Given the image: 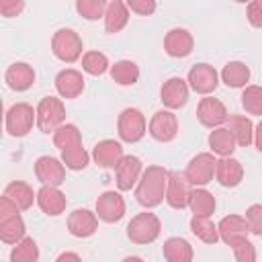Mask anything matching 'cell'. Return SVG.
<instances>
[{"label":"cell","mask_w":262,"mask_h":262,"mask_svg":"<svg viewBox=\"0 0 262 262\" xmlns=\"http://www.w3.org/2000/svg\"><path fill=\"white\" fill-rule=\"evenodd\" d=\"M168 178H170V170H166L164 166H147L135 188L137 203L145 209H154L162 205V201L166 199Z\"/></svg>","instance_id":"6da1fadb"},{"label":"cell","mask_w":262,"mask_h":262,"mask_svg":"<svg viewBox=\"0 0 262 262\" xmlns=\"http://www.w3.org/2000/svg\"><path fill=\"white\" fill-rule=\"evenodd\" d=\"M18 211L20 209L8 196L2 194V199H0V239L4 244H12L14 246L27 233L25 221H23Z\"/></svg>","instance_id":"7a4b0ae2"},{"label":"cell","mask_w":262,"mask_h":262,"mask_svg":"<svg viewBox=\"0 0 262 262\" xmlns=\"http://www.w3.org/2000/svg\"><path fill=\"white\" fill-rule=\"evenodd\" d=\"M160 231H162V223H160L158 215L147 213V211L137 213L127 225V237L131 244H137V246L156 242L160 237Z\"/></svg>","instance_id":"3957f363"},{"label":"cell","mask_w":262,"mask_h":262,"mask_svg":"<svg viewBox=\"0 0 262 262\" xmlns=\"http://www.w3.org/2000/svg\"><path fill=\"white\" fill-rule=\"evenodd\" d=\"M82 39L74 29H57L51 37V51L63 63H74L82 55Z\"/></svg>","instance_id":"277c9868"},{"label":"cell","mask_w":262,"mask_h":262,"mask_svg":"<svg viewBox=\"0 0 262 262\" xmlns=\"http://www.w3.org/2000/svg\"><path fill=\"white\" fill-rule=\"evenodd\" d=\"M6 131L10 137H25L37 125V111L27 102H16L6 111Z\"/></svg>","instance_id":"5b68a950"},{"label":"cell","mask_w":262,"mask_h":262,"mask_svg":"<svg viewBox=\"0 0 262 262\" xmlns=\"http://www.w3.org/2000/svg\"><path fill=\"white\" fill-rule=\"evenodd\" d=\"M147 131V125H145V117L139 108H123L119 119H117V133L121 137V141L125 143H137L143 139Z\"/></svg>","instance_id":"8992f818"},{"label":"cell","mask_w":262,"mask_h":262,"mask_svg":"<svg viewBox=\"0 0 262 262\" xmlns=\"http://www.w3.org/2000/svg\"><path fill=\"white\" fill-rule=\"evenodd\" d=\"M37 127L43 133H53L66 121V106L55 96H45L37 104Z\"/></svg>","instance_id":"52a82bcc"},{"label":"cell","mask_w":262,"mask_h":262,"mask_svg":"<svg viewBox=\"0 0 262 262\" xmlns=\"http://www.w3.org/2000/svg\"><path fill=\"white\" fill-rule=\"evenodd\" d=\"M215 170H217V160H215V156L209 154V151H203V154H196V156L188 162L184 174H186V178H188V182H190L192 186H205V184H209V182L213 180Z\"/></svg>","instance_id":"ba28073f"},{"label":"cell","mask_w":262,"mask_h":262,"mask_svg":"<svg viewBox=\"0 0 262 262\" xmlns=\"http://www.w3.org/2000/svg\"><path fill=\"white\" fill-rule=\"evenodd\" d=\"M149 135L160 141V143H168L172 139H176L178 135V119L170 108L164 111H156L154 117L149 119V127H147Z\"/></svg>","instance_id":"9c48e42d"},{"label":"cell","mask_w":262,"mask_h":262,"mask_svg":"<svg viewBox=\"0 0 262 262\" xmlns=\"http://www.w3.org/2000/svg\"><path fill=\"white\" fill-rule=\"evenodd\" d=\"M227 117H229L227 108L219 98H213L207 94H205V98H201V102L196 106V119L203 127H209V129L221 127L223 123H227Z\"/></svg>","instance_id":"30bf717a"},{"label":"cell","mask_w":262,"mask_h":262,"mask_svg":"<svg viewBox=\"0 0 262 262\" xmlns=\"http://www.w3.org/2000/svg\"><path fill=\"white\" fill-rule=\"evenodd\" d=\"M35 176L41 184L61 186L66 182V164L51 156H41L35 160Z\"/></svg>","instance_id":"8fae6325"},{"label":"cell","mask_w":262,"mask_h":262,"mask_svg":"<svg viewBox=\"0 0 262 262\" xmlns=\"http://www.w3.org/2000/svg\"><path fill=\"white\" fill-rule=\"evenodd\" d=\"M96 215L104 223H117L125 217V199L121 192L115 190H104L96 199Z\"/></svg>","instance_id":"7c38bea8"},{"label":"cell","mask_w":262,"mask_h":262,"mask_svg":"<svg viewBox=\"0 0 262 262\" xmlns=\"http://www.w3.org/2000/svg\"><path fill=\"white\" fill-rule=\"evenodd\" d=\"M186 82L196 94H211L219 84V74L209 63H194L188 70Z\"/></svg>","instance_id":"4fadbf2b"},{"label":"cell","mask_w":262,"mask_h":262,"mask_svg":"<svg viewBox=\"0 0 262 262\" xmlns=\"http://www.w3.org/2000/svg\"><path fill=\"white\" fill-rule=\"evenodd\" d=\"M160 100L170 111L182 108L186 104V100H188V82L178 78V76L168 78L160 88Z\"/></svg>","instance_id":"5bb4252c"},{"label":"cell","mask_w":262,"mask_h":262,"mask_svg":"<svg viewBox=\"0 0 262 262\" xmlns=\"http://www.w3.org/2000/svg\"><path fill=\"white\" fill-rule=\"evenodd\" d=\"M217 229H219L221 242L227 244V246H231V248L237 246L239 242L248 239V233H250L248 221L242 215H227V217H223L217 223Z\"/></svg>","instance_id":"9a60e30c"},{"label":"cell","mask_w":262,"mask_h":262,"mask_svg":"<svg viewBox=\"0 0 262 262\" xmlns=\"http://www.w3.org/2000/svg\"><path fill=\"white\" fill-rule=\"evenodd\" d=\"M192 184L188 182L186 174L180 172H170L168 178V188H166V203L172 209H184L188 207V199H190V188Z\"/></svg>","instance_id":"2e32d148"},{"label":"cell","mask_w":262,"mask_h":262,"mask_svg":"<svg viewBox=\"0 0 262 262\" xmlns=\"http://www.w3.org/2000/svg\"><path fill=\"white\" fill-rule=\"evenodd\" d=\"M192 47H194V39L192 35L186 31V29H170L164 37V51L170 55V57H188L192 53Z\"/></svg>","instance_id":"e0dca14e"},{"label":"cell","mask_w":262,"mask_h":262,"mask_svg":"<svg viewBox=\"0 0 262 262\" xmlns=\"http://www.w3.org/2000/svg\"><path fill=\"white\" fill-rule=\"evenodd\" d=\"M115 172H117V188L119 190H131L143 174V164L137 156H123V160L119 162Z\"/></svg>","instance_id":"ac0fdd59"},{"label":"cell","mask_w":262,"mask_h":262,"mask_svg":"<svg viewBox=\"0 0 262 262\" xmlns=\"http://www.w3.org/2000/svg\"><path fill=\"white\" fill-rule=\"evenodd\" d=\"M37 205L39 209L49 215V217H57L66 211L68 207V199L66 194L59 190V186H49V184H43L39 190H37Z\"/></svg>","instance_id":"d6986e66"},{"label":"cell","mask_w":262,"mask_h":262,"mask_svg":"<svg viewBox=\"0 0 262 262\" xmlns=\"http://www.w3.org/2000/svg\"><path fill=\"white\" fill-rule=\"evenodd\" d=\"M98 229V215L88 209H76L68 215V231L74 237H90Z\"/></svg>","instance_id":"ffe728a7"},{"label":"cell","mask_w":262,"mask_h":262,"mask_svg":"<svg viewBox=\"0 0 262 262\" xmlns=\"http://www.w3.org/2000/svg\"><path fill=\"white\" fill-rule=\"evenodd\" d=\"M123 145L115 139H102L94 145L92 149V160L96 162L98 168H117L119 162L123 160Z\"/></svg>","instance_id":"44dd1931"},{"label":"cell","mask_w":262,"mask_h":262,"mask_svg":"<svg viewBox=\"0 0 262 262\" xmlns=\"http://www.w3.org/2000/svg\"><path fill=\"white\" fill-rule=\"evenodd\" d=\"M4 80H6L10 90L25 92L35 84V70H33V66H29L25 61H14L12 66H8Z\"/></svg>","instance_id":"7402d4cb"},{"label":"cell","mask_w":262,"mask_h":262,"mask_svg":"<svg viewBox=\"0 0 262 262\" xmlns=\"http://www.w3.org/2000/svg\"><path fill=\"white\" fill-rule=\"evenodd\" d=\"M215 178L225 188L237 186L242 182V178H244V166H242V162L235 160V158H231V156H223L221 160H217Z\"/></svg>","instance_id":"603a6c76"},{"label":"cell","mask_w":262,"mask_h":262,"mask_svg":"<svg viewBox=\"0 0 262 262\" xmlns=\"http://www.w3.org/2000/svg\"><path fill=\"white\" fill-rule=\"evenodd\" d=\"M55 90L61 98H78L84 90V76L78 70H61L55 76Z\"/></svg>","instance_id":"cb8c5ba5"},{"label":"cell","mask_w":262,"mask_h":262,"mask_svg":"<svg viewBox=\"0 0 262 262\" xmlns=\"http://www.w3.org/2000/svg\"><path fill=\"white\" fill-rule=\"evenodd\" d=\"M129 23V6L123 0H111L104 12V29L106 33H119Z\"/></svg>","instance_id":"d4e9b609"},{"label":"cell","mask_w":262,"mask_h":262,"mask_svg":"<svg viewBox=\"0 0 262 262\" xmlns=\"http://www.w3.org/2000/svg\"><path fill=\"white\" fill-rule=\"evenodd\" d=\"M4 196H8L20 211H27L33 207V203H37V192H33V188L23 180H12L6 184Z\"/></svg>","instance_id":"484cf974"},{"label":"cell","mask_w":262,"mask_h":262,"mask_svg":"<svg viewBox=\"0 0 262 262\" xmlns=\"http://www.w3.org/2000/svg\"><path fill=\"white\" fill-rule=\"evenodd\" d=\"M221 82L227 88H246L250 82V68L244 61H229L221 70Z\"/></svg>","instance_id":"4316f807"},{"label":"cell","mask_w":262,"mask_h":262,"mask_svg":"<svg viewBox=\"0 0 262 262\" xmlns=\"http://www.w3.org/2000/svg\"><path fill=\"white\" fill-rule=\"evenodd\" d=\"M227 129L233 133L237 145L248 147L254 143V123L244 115H229L227 117Z\"/></svg>","instance_id":"83f0119b"},{"label":"cell","mask_w":262,"mask_h":262,"mask_svg":"<svg viewBox=\"0 0 262 262\" xmlns=\"http://www.w3.org/2000/svg\"><path fill=\"white\" fill-rule=\"evenodd\" d=\"M162 254L168 262H190L194 252L184 237H168L162 246Z\"/></svg>","instance_id":"f1b7e54d"},{"label":"cell","mask_w":262,"mask_h":262,"mask_svg":"<svg viewBox=\"0 0 262 262\" xmlns=\"http://www.w3.org/2000/svg\"><path fill=\"white\" fill-rule=\"evenodd\" d=\"M237 141L233 137V133L227 129V127H215L211 133H209V147L213 154L217 156H231L233 149H235Z\"/></svg>","instance_id":"f546056e"},{"label":"cell","mask_w":262,"mask_h":262,"mask_svg":"<svg viewBox=\"0 0 262 262\" xmlns=\"http://www.w3.org/2000/svg\"><path fill=\"white\" fill-rule=\"evenodd\" d=\"M111 78L119 86H133L139 80V66L131 59H119L111 66Z\"/></svg>","instance_id":"4dcf8cb0"},{"label":"cell","mask_w":262,"mask_h":262,"mask_svg":"<svg viewBox=\"0 0 262 262\" xmlns=\"http://www.w3.org/2000/svg\"><path fill=\"white\" fill-rule=\"evenodd\" d=\"M190 231L205 244H217L219 237V229L217 225L211 221V215H192L190 219Z\"/></svg>","instance_id":"1f68e13d"},{"label":"cell","mask_w":262,"mask_h":262,"mask_svg":"<svg viewBox=\"0 0 262 262\" xmlns=\"http://www.w3.org/2000/svg\"><path fill=\"white\" fill-rule=\"evenodd\" d=\"M61 162L66 164L68 170L80 172V170H84V168L88 166L90 154L84 149V145H82V141H80V143H74V145L61 149Z\"/></svg>","instance_id":"d6a6232c"},{"label":"cell","mask_w":262,"mask_h":262,"mask_svg":"<svg viewBox=\"0 0 262 262\" xmlns=\"http://www.w3.org/2000/svg\"><path fill=\"white\" fill-rule=\"evenodd\" d=\"M188 207L192 211V215H213L215 213V196L205 190V188H194L190 190V199H188Z\"/></svg>","instance_id":"836d02e7"},{"label":"cell","mask_w":262,"mask_h":262,"mask_svg":"<svg viewBox=\"0 0 262 262\" xmlns=\"http://www.w3.org/2000/svg\"><path fill=\"white\" fill-rule=\"evenodd\" d=\"M39 260V246L33 237H23L14 244L10 252V262H37Z\"/></svg>","instance_id":"e575fe53"},{"label":"cell","mask_w":262,"mask_h":262,"mask_svg":"<svg viewBox=\"0 0 262 262\" xmlns=\"http://www.w3.org/2000/svg\"><path fill=\"white\" fill-rule=\"evenodd\" d=\"M80 141H82L80 129L76 125H72V123H61L53 131V143H55V147L59 151L66 149V147H70V145H74V143H80Z\"/></svg>","instance_id":"d590c367"},{"label":"cell","mask_w":262,"mask_h":262,"mask_svg":"<svg viewBox=\"0 0 262 262\" xmlns=\"http://www.w3.org/2000/svg\"><path fill=\"white\" fill-rule=\"evenodd\" d=\"M82 70L90 76H102L106 70H111L108 57L100 51H86L82 55Z\"/></svg>","instance_id":"8d00e7d4"},{"label":"cell","mask_w":262,"mask_h":262,"mask_svg":"<svg viewBox=\"0 0 262 262\" xmlns=\"http://www.w3.org/2000/svg\"><path fill=\"white\" fill-rule=\"evenodd\" d=\"M108 2L106 0H76V12L86 20L104 18Z\"/></svg>","instance_id":"74e56055"},{"label":"cell","mask_w":262,"mask_h":262,"mask_svg":"<svg viewBox=\"0 0 262 262\" xmlns=\"http://www.w3.org/2000/svg\"><path fill=\"white\" fill-rule=\"evenodd\" d=\"M242 106L246 108V113L262 117V86H246L242 92Z\"/></svg>","instance_id":"f35d334b"},{"label":"cell","mask_w":262,"mask_h":262,"mask_svg":"<svg viewBox=\"0 0 262 262\" xmlns=\"http://www.w3.org/2000/svg\"><path fill=\"white\" fill-rule=\"evenodd\" d=\"M246 221H248L250 233L262 235V203H254L246 209Z\"/></svg>","instance_id":"ab89813d"},{"label":"cell","mask_w":262,"mask_h":262,"mask_svg":"<svg viewBox=\"0 0 262 262\" xmlns=\"http://www.w3.org/2000/svg\"><path fill=\"white\" fill-rule=\"evenodd\" d=\"M231 250H233V256H235L237 262H254L256 260V248H254V244L250 239L239 242Z\"/></svg>","instance_id":"60d3db41"},{"label":"cell","mask_w":262,"mask_h":262,"mask_svg":"<svg viewBox=\"0 0 262 262\" xmlns=\"http://www.w3.org/2000/svg\"><path fill=\"white\" fill-rule=\"evenodd\" d=\"M129 10L141 16H149L156 12V0H125Z\"/></svg>","instance_id":"b9f144b4"},{"label":"cell","mask_w":262,"mask_h":262,"mask_svg":"<svg viewBox=\"0 0 262 262\" xmlns=\"http://www.w3.org/2000/svg\"><path fill=\"white\" fill-rule=\"evenodd\" d=\"M248 23L256 29H262V0H252L248 2Z\"/></svg>","instance_id":"7bdbcfd3"},{"label":"cell","mask_w":262,"mask_h":262,"mask_svg":"<svg viewBox=\"0 0 262 262\" xmlns=\"http://www.w3.org/2000/svg\"><path fill=\"white\" fill-rule=\"evenodd\" d=\"M25 10V0H0V12L6 18L18 16Z\"/></svg>","instance_id":"ee69618b"},{"label":"cell","mask_w":262,"mask_h":262,"mask_svg":"<svg viewBox=\"0 0 262 262\" xmlns=\"http://www.w3.org/2000/svg\"><path fill=\"white\" fill-rule=\"evenodd\" d=\"M254 143H256V149L262 154V121L254 127Z\"/></svg>","instance_id":"f6af8a7d"},{"label":"cell","mask_w":262,"mask_h":262,"mask_svg":"<svg viewBox=\"0 0 262 262\" xmlns=\"http://www.w3.org/2000/svg\"><path fill=\"white\" fill-rule=\"evenodd\" d=\"M61 260H80V256L78 254H72V252H63V254L57 256V262H61Z\"/></svg>","instance_id":"bcb514c9"},{"label":"cell","mask_w":262,"mask_h":262,"mask_svg":"<svg viewBox=\"0 0 262 262\" xmlns=\"http://www.w3.org/2000/svg\"><path fill=\"white\" fill-rule=\"evenodd\" d=\"M233 2H239V4H246V2H252V0H233Z\"/></svg>","instance_id":"7dc6e473"}]
</instances>
